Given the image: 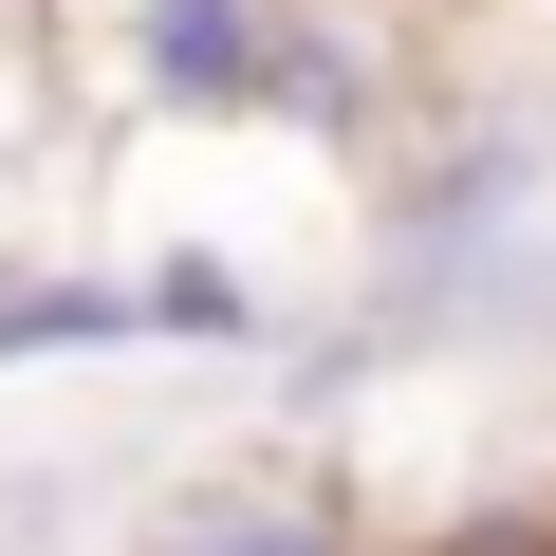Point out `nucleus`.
<instances>
[{
    "mask_svg": "<svg viewBox=\"0 0 556 556\" xmlns=\"http://www.w3.org/2000/svg\"><path fill=\"white\" fill-rule=\"evenodd\" d=\"M93 75L149 130H334L353 149L390 112L334 0H93Z\"/></svg>",
    "mask_w": 556,
    "mask_h": 556,
    "instance_id": "obj_1",
    "label": "nucleus"
},
{
    "mask_svg": "<svg viewBox=\"0 0 556 556\" xmlns=\"http://www.w3.org/2000/svg\"><path fill=\"white\" fill-rule=\"evenodd\" d=\"M130 556H371V519H353L334 482H298V464H204V482L149 501Z\"/></svg>",
    "mask_w": 556,
    "mask_h": 556,
    "instance_id": "obj_2",
    "label": "nucleus"
},
{
    "mask_svg": "<svg viewBox=\"0 0 556 556\" xmlns=\"http://www.w3.org/2000/svg\"><path fill=\"white\" fill-rule=\"evenodd\" d=\"M130 334H149V353H260V278H241L223 241H149V260H130Z\"/></svg>",
    "mask_w": 556,
    "mask_h": 556,
    "instance_id": "obj_3",
    "label": "nucleus"
},
{
    "mask_svg": "<svg viewBox=\"0 0 556 556\" xmlns=\"http://www.w3.org/2000/svg\"><path fill=\"white\" fill-rule=\"evenodd\" d=\"M38 353H149V334H130V278L20 260V278H0V371H38Z\"/></svg>",
    "mask_w": 556,
    "mask_h": 556,
    "instance_id": "obj_4",
    "label": "nucleus"
},
{
    "mask_svg": "<svg viewBox=\"0 0 556 556\" xmlns=\"http://www.w3.org/2000/svg\"><path fill=\"white\" fill-rule=\"evenodd\" d=\"M427 556H556V482H538V501H464Z\"/></svg>",
    "mask_w": 556,
    "mask_h": 556,
    "instance_id": "obj_5",
    "label": "nucleus"
}]
</instances>
